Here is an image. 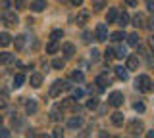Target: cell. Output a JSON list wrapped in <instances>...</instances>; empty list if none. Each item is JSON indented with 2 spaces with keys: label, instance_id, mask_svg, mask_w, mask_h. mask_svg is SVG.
<instances>
[{
  "label": "cell",
  "instance_id": "obj_1",
  "mask_svg": "<svg viewBox=\"0 0 154 138\" xmlns=\"http://www.w3.org/2000/svg\"><path fill=\"white\" fill-rule=\"evenodd\" d=\"M135 88L141 90V92H144V94L152 92V81H150V77H148V75H139V77L135 79Z\"/></svg>",
  "mask_w": 154,
  "mask_h": 138
},
{
  "label": "cell",
  "instance_id": "obj_2",
  "mask_svg": "<svg viewBox=\"0 0 154 138\" xmlns=\"http://www.w3.org/2000/svg\"><path fill=\"white\" fill-rule=\"evenodd\" d=\"M123 94L119 92V90H114L112 94L108 96V104L110 106H114V107H119V106H123Z\"/></svg>",
  "mask_w": 154,
  "mask_h": 138
},
{
  "label": "cell",
  "instance_id": "obj_3",
  "mask_svg": "<svg viewBox=\"0 0 154 138\" xmlns=\"http://www.w3.org/2000/svg\"><path fill=\"white\" fill-rule=\"evenodd\" d=\"M62 90H66V81H54L48 94H50V98H56V96L62 94Z\"/></svg>",
  "mask_w": 154,
  "mask_h": 138
},
{
  "label": "cell",
  "instance_id": "obj_4",
  "mask_svg": "<svg viewBox=\"0 0 154 138\" xmlns=\"http://www.w3.org/2000/svg\"><path fill=\"white\" fill-rule=\"evenodd\" d=\"M62 111H77V106H75V100L73 98H66L62 100V104L58 106Z\"/></svg>",
  "mask_w": 154,
  "mask_h": 138
},
{
  "label": "cell",
  "instance_id": "obj_5",
  "mask_svg": "<svg viewBox=\"0 0 154 138\" xmlns=\"http://www.w3.org/2000/svg\"><path fill=\"white\" fill-rule=\"evenodd\" d=\"M94 37H96V40H100V42L108 40V27H106L104 23H100V25L96 27V33H94Z\"/></svg>",
  "mask_w": 154,
  "mask_h": 138
},
{
  "label": "cell",
  "instance_id": "obj_6",
  "mask_svg": "<svg viewBox=\"0 0 154 138\" xmlns=\"http://www.w3.org/2000/svg\"><path fill=\"white\" fill-rule=\"evenodd\" d=\"M2 21H4V25L14 27V25H17V16L14 12H6V13H2Z\"/></svg>",
  "mask_w": 154,
  "mask_h": 138
},
{
  "label": "cell",
  "instance_id": "obj_7",
  "mask_svg": "<svg viewBox=\"0 0 154 138\" xmlns=\"http://www.w3.org/2000/svg\"><path fill=\"white\" fill-rule=\"evenodd\" d=\"M62 54H64L66 58H73V54H75V46L71 44V42H64V44H62Z\"/></svg>",
  "mask_w": 154,
  "mask_h": 138
},
{
  "label": "cell",
  "instance_id": "obj_8",
  "mask_svg": "<svg viewBox=\"0 0 154 138\" xmlns=\"http://www.w3.org/2000/svg\"><path fill=\"white\" fill-rule=\"evenodd\" d=\"M127 58V71H137L139 69V58L137 56H125Z\"/></svg>",
  "mask_w": 154,
  "mask_h": 138
},
{
  "label": "cell",
  "instance_id": "obj_9",
  "mask_svg": "<svg viewBox=\"0 0 154 138\" xmlns=\"http://www.w3.org/2000/svg\"><path fill=\"white\" fill-rule=\"evenodd\" d=\"M129 132H131V134H141V132H143V123L141 121H131V123H129Z\"/></svg>",
  "mask_w": 154,
  "mask_h": 138
},
{
  "label": "cell",
  "instance_id": "obj_10",
  "mask_svg": "<svg viewBox=\"0 0 154 138\" xmlns=\"http://www.w3.org/2000/svg\"><path fill=\"white\" fill-rule=\"evenodd\" d=\"M89 17H91V13L87 12V10H83V12H79V13H77V17H75V23H77V25H81V27H83L85 23L89 21Z\"/></svg>",
  "mask_w": 154,
  "mask_h": 138
},
{
  "label": "cell",
  "instance_id": "obj_11",
  "mask_svg": "<svg viewBox=\"0 0 154 138\" xmlns=\"http://www.w3.org/2000/svg\"><path fill=\"white\" fill-rule=\"evenodd\" d=\"M29 83H31L33 88H38L42 84V75L41 73H31V77H29Z\"/></svg>",
  "mask_w": 154,
  "mask_h": 138
},
{
  "label": "cell",
  "instance_id": "obj_12",
  "mask_svg": "<svg viewBox=\"0 0 154 138\" xmlns=\"http://www.w3.org/2000/svg\"><path fill=\"white\" fill-rule=\"evenodd\" d=\"M23 102H25V100H23ZM37 109H38V104L35 102V100H27V102H25V111L29 113V115H31V113H35Z\"/></svg>",
  "mask_w": 154,
  "mask_h": 138
},
{
  "label": "cell",
  "instance_id": "obj_13",
  "mask_svg": "<svg viewBox=\"0 0 154 138\" xmlns=\"http://www.w3.org/2000/svg\"><path fill=\"white\" fill-rule=\"evenodd\" d=\"M94 83L98 84V90H104V88H106V84H110V79L106 77V75H98Z\"/></svg>",
  "mask_w": 154,
  "mask_h": 138
},
{
  "label": "cell",
  "instance_id": "obj_14",
  "mask_svg": "<svg viewBox=\"0 0 154 138\" xmlns=\"http://www.w3.org/2000/svg\"><path fill=\"white\" fill-rule=\"evenodd\" d=\"M46 8V0H35V2H31V10L33 12H42Z\"/></svg>",
  "mask_w": 154,
  "mask_h": 138
},
{
  "label": "cell",
  "instance_id": "obj_15",
  "mask_svg": "<svg viewBox=\"0 0 154 138\" xmlns=\"http://www.w3.org/2000/svg\"><path fill=\"white\" fill-rule=\"evenodd\" d=\"M12 44V37H10V33H0V46L2 48H6V46Z\"/></svg>",
  "mask_w": 154,
  "mask_h": 138
},
{
  "label": "cell",
  "instance_id": "obj_16",
  "mask_svg": "<svg viewBox=\"0 0 154 138\" xmlns=\"http://www.w3.org/2000/svg\"><path fill=\"white\" fill-rule=\"evenodd\" d=\"M114 73H116V77H118L119 81H127V69L125 67H114Z\"/></svg>",
  "mask_w": 154,
  "mask_h": 138
},
{
  "label": "cell",
  "instance_id": "obj_17",
  "mask_svg": "<svg viewBox=\"0 0 154 138\" xmlns=\"http://www.w3.org/2000/svg\"><path fill=\"white\" fill-rule=\"evenodd\" d=\"M129 21H131V17H129V13H127V12H123V13H118V25L125 27Z\"/></svg>",
  "mask_w": 154,
  "mask_h": 138
},
{
  "label": "cell",
  "instance_id": "obj_18",
  "mask_svg": "<svg viewBox=\"0 0 154 138\" xmlns=\"http://www.w3.org/2000/svg\"><path fill=\"white\" fill-rule=\"evenodd\" d=\"M112 123H114L116 127H122V125H123V113H122V111L112 113Z\"/></svg>",
  "mask_w": 154,
  "mask_h": 138
},
{
  "label": "cell",
  "instance_id": "obj_19",
  "mask_svg": "<svg viewBox=\"0 0 154 138\" xmlns=\"http://www.w3.org/2000/svg\"><path fill=\"white\" fill-rule=\"evenodd\" d=\"M116 19H118V8H110L108 16H106V21H108V25H110V23H116Z\"/></svg>",
  "mask_w": 154,
  "mask_h": 138
},
{
  "label": "cell",
  "instance_id": "obj_20",
  "mask_svg": "<svg viewBox=\"0 0 154 138\" xmlns=\"http://www.w3.org/2000/svg\"><path fill=\"white\" fill-rule=\"evenodd\" d=\"M81 125H83V119L81 117H71L69 121H67V127L69 128H79Z\"/></svg>",
  "mask_w": 154,
  "mask_h": 138
},
{
  "label": "cell",
  "instance_id": "obj_21",
  "mask_svg": "<svg viewBox=\"0 0 154 138\" xmlns=\"http://www.w3.org/2000/svg\"><path fill=\"white\" fill-rule=\"evenodd\" d=\"M23 83H25V75H23V73H17L16 77H14V88L23 87Z\"/></svg>",
  "mask_w": 154,
  "mask_h": 138
},
{
  "label": "cell",
  "instance_id": "obj_22",
  "mask_svg": "<svg viewBox=\"0 0 154 138\" xmlns=\"http://www.w3.org/2000/svg\"><path fill=\"white\" fill-rule=\"evenodd\" d=\"M125 56H127V50H125V46H118V48L114 50V58H118V60H123Z\"/></svg>",
  "mask_w": 154,
  "mask_h": 138
},
{
  "label": "cell",
  "instance_id": "obj_23",
  "mask_svg": "<svg viewBox=\"0 0 154 138\" xmlns=\"http://www.w3.org/2000/svg\"><path fill=\"white\" fill-rule=\"evenodd\" d=\"M125 39H127V44H129V46H137V44H139V35H137V33L125 35Z\"/></svg>",
  "mask_w": 154,
  "mask_h": 138
},
{
  "label": "cell",
  "instance_id": "obj_24",
  "mask_svg": "<svg viewBox=\"0 0 154 138\" xmlns=\"http://www.w3.org/2000/svg\"><path fill=\"white\" fill-rule=\"evenodd\" d=\"M12 61H14V54H10V52L0 54V63H12Z\"/></svg>",
  "mask_w": 154,
  "mask_h": 138
},
{
  "label": "cell",
  "instance_id": "obj_25",
  "mask_svg": "<svg viewBox=\"0 0 154 138\" xmlns=\"http://www.w3.org/2000/svg\"><path fill=\"white\" fill-rule=\"evenodd\" d=\"M14 44H16V50H23V48H25V37H23V35L16 37V40H14Z\"/></svg>",
  "mask_w": 154,
  "mask_h": 138
},
{
  "label": "cell",
  "instance_id": "obj_26",
  "mask_svg": "<svg viewBox=\"0 0 154 138\" xmlns=\"http://www.w3.org/2000/svg\"><path fill=\"white\" fill-rule=\"evenodd\" d=\"M58 50H60V46H58L56 40H50V42L46 44V52H48V54H56Z\"/></svg>",
  "mask_w": 154,
  "mask_h": 138
},
{
  "label": "cell",
  "instance_id": "obj_27",
  "mask_svg": "<svg viewBox=\"0 0 154 138\" xmlns=\"http://www.w3.org/2000/svg\"><path fill=\"white\" fill-rule=\"evenodd\" d=\"M133 25L139 27V29H141V27H144V16H143V13H137V16L133 17Z\"/></svg>",
  "mask_w": 154,
  "mask_h": 138
},
{
  "label": "cell",
  "instance_id": "obj_28",
  "mask_svg": "<svg viewBox=\"0 0 154 138\" xmlns=\"http://www.w3.org/2000/svg\"><path fill=\"white\" fill-rule=\"evenodd\" d=\"M69 90H71V98H73V100H79V98L85 96V90L83 88H69Z\"/></svg>",
  "mask_w": 154,
  "mask_h": 138
},
{
  "label": "cell",
  "instance_id": "obj_29",
  "mask_svg": "<svg viewBox=\"0 0 154 138\" xmlns=\"http://www.w3.org/2000/svg\"><path fill=\"white\" fill-rule=\"evenodd\" d=\"M71 81H73V83H83L85 75L81 73V71H73V73H71Z\"/></svg>",
  "mask_w": 154,
  "mask_h": 138
},
{
  "label": "cell",
  "instance_id": "obj_30",
  "mask_svg": "<svg viewBox=\"0 0 154 138\" xmlns=\"http://www.w3.org/2000/svg\"><path fill=\"white\" fill-rule=\"evenodd\" d=\"M62 37H64V31H62V29H54V31L50 33V40H56L58 42Z\"/></svg>",
  "mask_w": 154,
  "mask_h": 138
},
{
  "label": "cell",
  "instance_id": "obj_31",
  "mask_svg": "<svg viewBox=\"0 0 154 138\" xmlns=\"http://www.w3.org/2000/svg\"><path fill=\"white\" fill-rule=\"evenodd\" d=\"M125 39V33L123 31H116V33H112V40L114 42H122Z\"/></svg>",
  "mask_w": 154,
  "mask_h": 138
},
{
  "label": "cell",
  "instance_id": "obj_32",
  "mask_svg": "<svg viewBox=\"0 0 154 138\" xmlns=\"http://www.w3.org/2000/svg\"><path fill=\"white\" fill-rule=\"evenodd\" d=\"M8 106V92H0V109Z\"/></svg>",
  "mask_w": 154,
  "mask_h": 138
},
{
  "label": "cell",
  "instance_id": "obj_33",
  "mask_svg": "<svg viewBox=\"0 0 154 138\" xmlns=\"http://www.w3.org/2000/svg\"><path fill=\"white\" fill-rule=\"evenodd\" d=\"M50 119H52V121H60V119H62L60 107H56V109H52V111H50Z\"/></svg>",
  "mask_w": 154,
  "mask_h": 138
},
{
  "label": "cell",
  "instance_id": "obj_34",
  "mask_svg": "<svg viewBox=\"0 0 154 138\" xmlns=\"http://www.w3.org/2000/svg\"><path fill=\"white\" fill-rule=\"evenodd\" d=\"M64 60H60V58H56L54 61H52V67H54V69H64Z\"/></svg>",
  "mask_w": 154,
  "mask_h": 138
},
{
  "label": "cell",
  "instance_id": "obj_35",
  "mask_svg": "<svg viewBox=\"0 0 154 138\" xmlns=\"http://www.w3.org/2000/svg\"><path fill=\"white\" fill-rule=\"evenodd\" d=\"M93 8H94V12L102 10V8H104V0H94V2H93Z\"/></svg>",
  "mask_w": 154,
  "mask_h": 138
},
{
  "label": "cell",
  "instance_id": "obj_36",
  "mask_svg": "<svg viewBox=\"0 0 154 138\" xmlns=\"http://www.w3.org/2000/svg\"><path fill=\"white\" fill-rule=\"evenodd\" d=\"M133 109H135V111H139V113H143L146 107H144V104H143V102H137V104H133Z\"/></svg>",
  "mask_w": 154,
  "mask_h": 138
},
{
  "label": "cell",
  "instance_id": "obj_37",
  "mask_svg": "<svg viewBox=\"0 0 154 138\" xmlns=\"http://www.w3.org/2000/svg\"><path fill=\"white\" fill-rule=\"evenodd\" d=\"M96 106H98V100H96V98H89V102H87V107L94 109Z\"/></svg>",
  "mask_w": 154,
  "mask_h": 138
},
{
  "label": "cell",
  "instance_id": "obj_38",
  "mask_svg": "<svg viewBox=\"0 0 154 138\" xmlns=\"http://www.w3.org/2000/svg\"><path fill=\"white\" fill-rule=\"evenodd\" d=\"M14 8H16V10H23V8H25V0H16V2H14Z\"/></svg>",
  "mask_w": 154,
  "mask_h": 138
},
{
  "label": "cell",
  "instance_id": "obj_39",
  "mask_svg": "<svg viewBox=\"0 0 154 138\" xmlns=\"http://www.w3.org/2000/svg\"><path fill=\"white\" fill-rule=\"evenodd\" d=\"M91 39H93V33L85 31V33H83V42H85V44H89V42H91Z\"/></svg>",
  "mask_w": 154,
  "mask_h": 138
},
{
  "label": "cell",
  "instance_id": "obj_40",
  "mask_svg": "<svg viewBox=\"0 0 154 138\" xmlns=\"http://www.w3.org/2000/svg\"><path fill=\"white\" fill-rule=\"evenodd\" d=\"M104 58L108 60V61H110V60H114V50H112V48H108V50L104 52Z\"/></svg>",
  "mask_w": 154,
  "mask_h": 138
},
{
  "label": "cell",
  "instance_id": "obj_41",
  "mask_svg": "<svg viewBox=\"0 0 154 138\" xmlns=\"http://www.w3.org/2000/svg\"><path fill=\"white\" fill-rule=\"evenodd\" d=\"M10 136V131H8V128H2V127H0V138H8Z\"/></svg>",
  "mask_w": 154,
  "mask_h": 138
},
{
  "label": "cell",
  "instance_id": "obj_42",
  "mask_svg": "<svg viewBox=\"0 0 154 138\" xmlns=\"http://www.w3.org/2000/svg\"><path fill=\"white\" fill-rule=\"evenodd\" d=\"M52 136H56V138L64 136V131H62V128H54V132H52Z\"/></svg>",
  "mask_w": 154,
  "mask_h": 138
},
{
  "label": "cell",
  "instance_id": "obj_43",
  "mask_svg": "<svg viewBox=\"0 0 154 138\" xmlns=\"http://www.w3.org/2000/svg\"><path fill=\"white\" fill-rule=\"evenodd\" d=\"M146 10H148V12L154 10V0H146Z\"/></svg>",
  "mask_w": 154,
  "mask_h": 138
},
{
  "label": "cell",
  "instance_id": "obj_44",
  "mask_svg": "<svg viewBox=\"0 0 154 138\" xmlns=\"http://www.w3.org/2000/svg\"><path fill=\"white\" fill-rule=\"evenodd\" d=\"M98 54H100L98 50H93V52H91V58H93V61H96V60H98Z\"/></svg>",
  "mask_w": 154,
  "mask_h": 138
},
{
  "label": "cell",
  "instance_id": "obj_45",
  "mask_svg": "<svg viewBox=\"0 0 154 138\" xmlns=\"http://www.w3.org/2000/svg\"><path fill=\"white\" fill-rule=\"evenodd\" d=\"M125 2H127V6H131V8H135L139 4V0H125Z\"/></svg>",
  "mask_w": 154,
  "mask_h": 138
},
{
  "label": "cell",
  "instance_id": "obj_46",
  "mask_svg": "<svg viewBox=\"0 0 154 138\" xmlns=\"http://www.w3.org/2000/svg\"><path fill=\"white\" fill-rule=\"evenodd\" d=\"M0 6H2V8H10V2H8V0H0Z\"/></svg>",
  "mask_w": 154,
  "mask_h": 138
},
{
  "label": "cell",
  "instance_id": "obj_47",
  "mask_svg": "<svg viewBox=\"0 0 154 138\" xmlns=\"http://www.w3.org/2000/svg\"><path fill=\"white\" fill-rule=\"evenodd\" d=\"M71 4H73V6H81V4H83V0H71Z\"/></svg>",
  "mask_w": 154,
  "mask_h": 138
},
{
  "label": "cell",
  "instance_id": "obj_48",
  "mask_svg": "<svg viewBox=\"0 0 154 138\" xmlns=\"http://www.w3.org/2000/svg\"><path fill=\"white\" fill-rule=\"evenodd\" d=\"M0 127H2V115H0Z\"/></svg>",
  "mask_w": 154,
  "mask_h": 138
},
{
  "label": "cell",
  "instance_id": "obj_49",
  "mask_svg": "<svg viewBox=\"0 0 154 138\" xmlns=\"http://www.w3.org/2000/svg\"><path fill=\"white\" fill-rule=\"evenodd\" d=\"M0 21H2V13H0Z\"/></svg>",
  "mask_w": 154,
  "mask_h": 138
},
{
  "label": "cell",
  "instance_id": "obj_50",
  "mask_svg": "<svg viewBox=\"0 0 154 138\" xmlns=\"http://www.w3.org/2000/svg\"><path fill=\"white\" fill-rule=\"evenodd\" d=\"M58 2H66V0H58Z\"/></svg>",
  "mask_w": 154,
  "mask_h": 138
}]
</instances>
